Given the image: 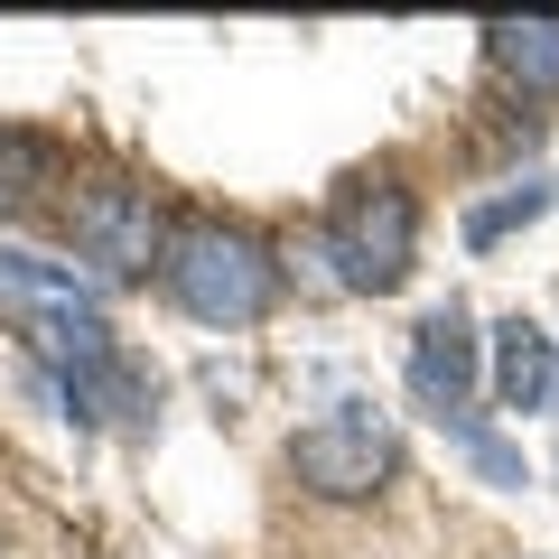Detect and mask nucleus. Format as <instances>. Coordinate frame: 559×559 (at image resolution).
Masks as SVG:
<instances>
[{"label": "nucleus", "instance_id": "4", "mask_svg": "<svg viewBox=\"0 0 559 559\" xmlns=\"http://www.w3.org/2000/svg\"><path fill=\"white\" fill-rule=\"evenodd\" d=\"M392 466H401V448H392V429H382L373 411H326L318 429H299V439H289V476H299L308 495H326V503L382 495V485H392Z\"/></svg>", "mask_w": 559, "mask_h": 559}, {"label": "nucleus", "instance_id": "3", "mask_svg": "<svg viewBox=\"0 0 559 559\" xmlns=\"http://www.w3.org/2000/svg\"><path fill=\"white\" fill-rule=\"evenodd\" d=\"M411 252H419V205L411 187L373 178L355 187V197L336 205V224H326V261H336V289H401L411 280Z\"/></svg>", "mask_w": 559, "mask_h": 559}, {"label": "nucleus", "instance_id": "8", "mask_svg": "<svg viewBox=\"0 0 559 559\" xmlns=\"http://www.w3.org/2000/svg\"><path fill=\"white\" fill-rule=\"evenodd\" d=\"M485 38H495V66H503L532 103L559 94V20H503V28H485Z\"/></svg>", "mask_w": 559, "mask_h": 559}, {"label": "nucleus", "instance_id": "1", "mask_svg": "<svg viewBox=\"0 0 559 559\" xmlns=\"http://www.w3.org/2000/svg\"><path fill=\"white\" fill-rule=\"evenodd\" d=\"M0 318L20 326L66 382L103 373V364L121 355L112 326H103V308H94V289H84L66 261H38V252H0Z\"/></svg>", "mask_w": 559, "mask_h": 559}, {"label": "nucleus", "instance_id": "10", "mask_svg": "<svg viewBox=\"0 0 559 559\" xmlns=\"http://www.w3.org/2000/svg\"><path fill=\"white\" fill-rule=\"evenodd\" d=\"M439 429L466 448V457H476V476H485V485H522V448H513V439H495L485 419H466V411H457V419H439Z\"/></svg>", "mask_w": 559, "mask_h": 559}, {"label": "nucleus", "instance_id": "6", "mask_svg": "<svg viewBox=\"0 0 559 559\" xmlns=\"http://www.w3.org/2000/svg\"><path fill=\"white\" fill-rule=\"evenodd\" d=\"M150 234H159L150 187H94V197L75 205V242L103 271H140V261H150Z\"/></svg>", "mask_w": 559, "mask_h": 559}, {"label": "nucleus", "instance_id": "2", "mask_svg": "<svg viewBox=\"0 0 559 559\" xmlns=\"http://www.w3.org/2000/svg\"><path fill=\"white\" fill-rule=\"evenodd\" d=\"M159 271H168V299L197 326H261L280 299V261L234 224H178Z\"/></svg>", "mask_w": 559, "mask_h": 559}, {"label": "nucleus", "instance_id": "7", "mask_svg": "<svg viewBox=\"0 0 559 559\" xmlns=\"http://www.w3.org/2000/svg\"><path fill=\"white\" fill-rule=\"evenodd\" d=\"M495 401L503 411H559V345L532 318L495 326Z\"/></svg>", "mask_w": 559, "mask_h": 559}, {"label": "nucleus", "instance_id": "9", "mask_svg": "<svg viewBox=\"0 0 559 559\" xmlns=\"http://www.w3.org/2000/svg\"><path fill=\"white\" fill-rule=\"evenodd\" d=\"M57 187V140L47 131H0V205H28Z\"/></svg>", "mask_w": 559, "mask_h": 559}, {"label": "nucleus", "instance_id": "11", "mask_svg": "<svg viewBox=\"0 0 559 559\" xmlns=\"http://www.w3.org/2000/svg\"><path fill=\"white\" fill-rule=\"evenodd\" d=\"M540 205H550V187H513V197H495V205H476V215H466V242L485 252V242H503L513 224H532Z\"/></svg>", "mask_w": 559, "mask_h": 559}, {"label": "nucleus", "instance_id": "5", "mask_svg": "<svg viewBox=\"0 0 559 559\" xmlns=\"http://www.w3.org/2000/svg\"><path fill=\"white\" fill-rule=\"evenodd\" d=\"M411 392H419V411H439V419H457L466 392H476V318H466L457 299L419 318V336H411Z\"/></svg>", "mask_w": 559, "mask_h": 559}]
</instances>
